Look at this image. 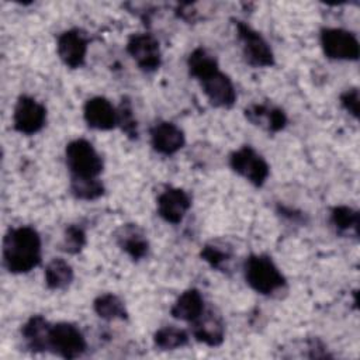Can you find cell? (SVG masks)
I'll list each match as a JSON object with an SVG mask.
<instances>
[{"label":"cell","instance_id":"1","mask_svg":"<svg viewBox=\"0 0 360 360\" xmlns=\"http://www.w3.org/2000/svg\"><path fill=\"white\" fill-rule=\"evenodd\" d=\"M42 259L41 236L35 228H10L3 238V266L8 273L22 274L35 269Z\"/></svg>","mask_w":360,"mask_h":360},{"label":"cell","instance_id":"2","mask_svg":"<svg viewBox=\"0 0 360 360\" xmlns=\"http://www.w3.org/2000/svg\"><path fill=\"white\" fill-rule=\"evenodd\" d=\"M249 287L266 297L277 295L287 288V280L267 255H250L243 264Z\"/></svg>","mask_w":360,"mask_h":360},{"label":"cell","instance_id":"3","mask_svg":"<svg viewBox=\"0 0 360 360\" xmlns=\"http://www.w3.org/2000/svg\"><path fill=\"white\" fill-rule=\"evenodd\" d=\"M65 159L70 177L94 179L101 174L104 167L98 152L83 138L73 139L66 145Z\"/></svg>","mask_w":360,"mask_h":360},{"label":"cell","instance_id":"4","mask_svg":"<svg viewBox=\"0 0 360 360\" xmlns=\"http://www.w3.org/2000/svg\"><path fill=\"white\" fill-rule=\"evenodd\" d=\"M87 342L82 330L70 322H58L51 325L48 350L53 354L73 360L84 354Z\"/></svg>","mask_w":360,"mask_h":360},{"label":"cell","instance_id":"5","mask_svg":"<svg viewBox=\"0 0 360 360\" xmlns=\"http://www.w3.org/2000/svg\"><path fill=\"white\" fill-rule=\"evenodd\" d=\"M229 166L255 187H262L270 174L266 159L249 145H243L229 155Z\"/></svg>","mask_w":360,"mask_h":360},{"label":"cell","instance_id":"6","mask_svg":"<svg viewBox=\"0 0 360 360\" xmlns=\"http://www.w3.org/2000/svg\"><path fill=\"white\" fill-rule=\"evenodd\" d=\"M236 32L243 58L250 66L269 68L274 65V53L269 42L256 30L243 21H236Z\"/></svg>","mask_w":360,"mask_h":360},{"label":"cell","instance_id":"7","mask_svg":"<svg viewBox=\"0 0 360 360\" xmlns=\"http://www.w3.org/2000/svg\"><path fill=\"white\" fill-rule=\"evenodd\" d=\"M319 41L323 53L329 59L356 60L359 58V41L350 31L342 28H322Z\"/></svg>","mask_w":360,"mask_h":360},{"label":"cell","instance_id":"8","mask_svg":"<svg viewBox=\"0 0 360 360\" xmlns=\"http://www.w3.org/2000/svg\"><path fill=\"white\" fill-rule=\"evenodd\" d=\"M127 52L138 68L146 73L158 70L162 63L159 41L149 32L132 34L127 41Z\"/></svg>","mask_w":360,"mask_h":360},{"label":"cell","instance_id":"9","mask_svg":"<svg viewBox=\"0 0 360 360\" xmlns=\"http://www.w3.org/2000/svg\"><path fill=\"white\" fill-rule=\"evenodd\" d=\"M46 122V108L42 103L30 96H20L14 112L13 127L22 135H34L39 132Z\"/></svg>","mask_w":360,"mask_h":360},{"label":"cell","instance_id":"10","mask_svg":"<svg viewBox=\"0 0 360 360\" xmlns=\"http://www.w3.org/2000/svg\"><path fill=\"white\" fill-rule=\"evenodd\" d=\"M191 323V335L200 343L210 347L221 346L225 339V322L214 308H205Z\"/></svg>","mask_w":360,"mask_h":360},{"label":"cell","instance_id":"11","mask_svg":"<svg viewBox=\"0 0 360 360\" xmlns=\"http://www.w3.org/2000/svg\"><path fill=\"white\" fill-rule=\"evenodd\" d=\"M89 41L87 37L77 28L63 31L56 41V52L59 59L70 69L83 66L86 60Z\"/></svg>","mask_w":360,"mask_h":360},{"label":"cell","instance_id":"12","mask_svg":"<svg viewBox=\"0 0 360 360\" xmlns=\"http://www.w3.org/2000/svg\"><path fill=\"white\" fill-rule=\"evenodd\" d=\"M191 207L187 191L179 187H166L156 198L158 214L169 224H180Z\"/></svg>","mask_w":360,"mask_h":360},{"label":"cell","instance_id":"13","mask_svg":"<svg viewBox=\"0 0 360 360\" xmlns=\"http://www.w3.org/2000/svg\"><path fill=\"white\" fill-rule=\"evenodd\" d=\"M202 93L210 104L218 108H231L236 101V90L228 75L221 70L200 80Z\"/></svg>","mask_w":360,"mask_h":360},{"label":"cell","instance_id":"14","mask_svg":"<svg viewBox=\"0 0 360 360\" xmlns=\"http://www.w3.org/2000/svg\"><path fill=\"white\" fill-rule=\"evenodd\" d=\"M184 132L173 122L160 121L150 128V145L153 150L160 155H174L184 146Z\"/></svg>","mask_w":360,"mask_h":360},{"label":"cell","instance_id":"15","mask_svg":"<svg viewBox=\"0 0 360 360\" xmlns=\"http://www.w3.org/2000/svg\"><path fill=\"white\" fill-rule=\"evenodd\" d=\"M86 124L98 131H110L117 127V108L101 96L89 98L83 107Z\"/></svg>","mask_w":360,"mask_h":360},{"label":"cell","instance_id":"16","mask_svg":"<svg viewBox=\"0 0 360 360\" xmlns=\"http://www.w3.org/2000/svg\"><path fill=\"white\" fill-rule=\"evenodd\" d=\"M114 239L118 248L135 262L143 259L149 252V242L146 233L136 224L121 225L114 232Z\"/></svg>","mask_w":360,"mask_h":360},{"label":"cell","instance_id":"17","mask_svg":"<svg viewBox=\"0 0 360 360\" xmlns=\"http://www.w3.org/2000/svg\"><path fill=\"white\" fill-rule=\"evenodd\" d=\"M245 117L253 125H257L269 132H278L287 125L285 112L276 105L267 103H253L245 108Z\"/></svg>","mask_w":360,"mask_h":360},{"label":"cell","instance_id":"18","mask_svg":"<svg viewBox=\"0 0 360 360\" xmlns=\"http://www.w3.org/2000/svg\"><path fill=\"white\" fill-rule=\"evenodd\" d=\"M51 323L42 315H32L21 328V338L27 350L41 353L48 350Z\"/></svg>","mask_w":360,"mask_h":360},{"label":"cell","instance_id":"19","mask_svg":"<svg viewBox=\"0 0 360 360\" xmlns=\"http://www.w3.org/2000/svg\"><path fill=\"white\" fill-rule=\"evenodd\" d=\"M205 309L204 298L197 288H188L179 295L170 308V315L174 319L193 322Z\"/></svg>","mask_w":360,"mask_h":360},{"label":"cell","instance_id":"20","mask_svg":"<svg viewBox=\"0 0 360 360\" xmlns=\"http://www.w3.org/2000/svg\"><path fill=\"white\" fill-rule=\"evenodd\" d=\"M201 259L207 262L212 269L226 273L231 270L233 262V249L222 240H211L204 245L200 253Z\"/></svg>","mask_w":360,"mask_h":360},{"label":"cell","instance_id":"21","mask_svg":"<svg viewBox=\"0 0 360 360\" xmlns=\"http://www.w3.org/2000/svg\"><path fill=\"white\" fill-rule=\"evenodd\" d=\"M73 269L72 266L62 257L52 259L44 273L45 284L49 290H65L73 281Z\"/></svg>","mask_w":360,"mask_h":360},{"label":"cell","instance_id":"22","mask_svg":"<svg viewBox=\"0 0 360 360\" xmlns=\"http://www.w3.org/2000/svg\"><path fill=\"white\" fill-rule=\"evenodd\" d=\"M187 68H188V73L190 76H193L194 79H197L198 82L208 77L210 75H212L214 72L219 70L218 66V60L217 58L210 53L205 48L198 46L195 48L187 59Z\"/></svg>","mask_w":360,"mask_h":360},{"label":"cell","instance_id":"23","mask_svg":"<svg viewBox=\"0 0 360 360\" xmlns=\"http://www.w3.org/2000/svg\"><path fill=\"white\" fill-rule=\"evenodd\" d=\"M330 224L339 235L357 236L360 217L359 212L347 205H336L330 210Z\"/></svg>","mask_w":360,"mask_h":360},{"label":"cell","instance_id":"24","mask_svg":"<svg viewBox=\"0 0 360 360\" xmlns=\"http://www.w3.org/2000/svg\"><path fill=\"white\" fill-rule=\"evenodd\" d=\"M93 309L101 319L105 321L128 319V311L125 308L124 301L112 292L100 294L93 301Z\"/></svg>","mask_w":360,"mask_h":360},{"label":"cell","instance_id":"25","mask_svg":"<svg viewBox=\"0 0 360 360\" xmlns=\"http://www.w3.org/2000/svg\"><path fill=\"white\" fill-rule=\"evenodd\" d=\"M188 333L177 326L167 325L159 328L153 335V343L160 350H176L188 345Z\"/></svg>","mask_w":360,"mask_h":360},{"label":"cell","instance_id":"26","mask_svg":"<svg viewBox=\"0 0 360 360\" xmlns=\"http://www.w3.org/2000/svg\"><path fill=\"white\" fill-rule=\"evenodd\" d=\"M70 193L75 198L83 200V201H93L100 198L105 188L104 184L98 180V177L94 179H86V177H70Z\"/></svg>","mask_w":360,"mask_h":360},{"label":"cell","instance_id":"27","mask_svg":"<svg viewBox=\"0 0 360 360\" xmlns=\"http://www.w3.org/2000/svg\"><path fill=\"white\" fill-rule=\"evenodd\" d=\"M117 127L129 138L136 139L138 138V124L136 118L134 115V108L128 97H122L121 103L117 108Z\"/></svg>","mask_w":360,"mask_h":360},{"label":"cell","instance_id":"28","mask_svg":"<svg viewBox=\"0 0 360 360\" xmlns=\"http://www.w3.org/2000/svg\"><path fill=\"white\" fill-rule=\"evenodd\" d=\"M87 243V236L86 231L77 225V224H70L66 226L65 233H63V242H62V249L69 253V255H77L82 252V249Z\"/></svg>","mask_w":360,"mask_h":360},{"label":"cell","instance_id":"29","mask_svg":"<svg viewBox=\"0 0 360 360\" xmlns=\"http://www.w3.org/2000/svg\"><path fill=\"white\" fill-rule=\"evenodd\" d=\"M342 107L354 118L359 117V90L356 87L347 89L340 94Z\"/></svg>","mask_w":360,"mask_h":360}]
</instances>
